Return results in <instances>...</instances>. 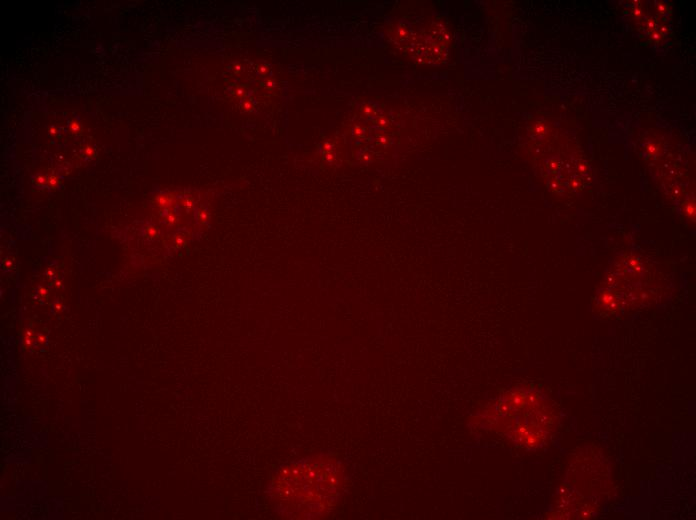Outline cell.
I'll return each instance as SVG.
<instances>
[{"label":"cell","mask_w":696,"mask_h":520,"mask_svg":"<svg viewBox=\"0 0 696 520\" xmlns=\"http://www.w3.org/2000/svg\"><path fill=\"white\" fill-rule=\"evenodd\" d=\"M270 485L271 498L280 514L288 518H317L339 501L343 474L334 459L307 457L280 467Z\"/></svg>","instance_id":"cell-1"}]
</instances>
